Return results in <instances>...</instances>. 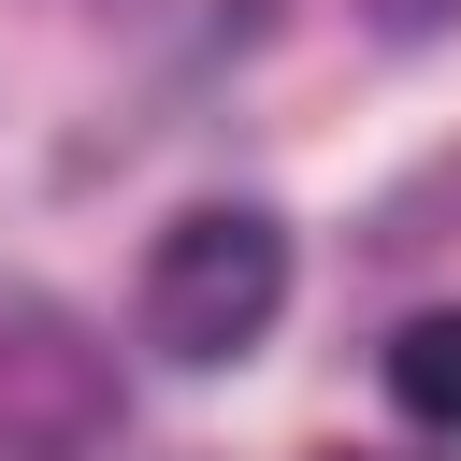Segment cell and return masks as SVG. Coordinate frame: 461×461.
Masks as SVG:
<instances>
[{
  "instance_id": "3957f363",
  "label": "cell",
  "mask_w": 461,
  "mask_h": 461,
  "mask_svg": "<svg viewBox=\"0 0 461 461\" xmlns=\"http://www.w3.org/2000/svg\"><path fill=\"white\" fill-rule=\"evenodd\" d=\"M389 403H403L418 432H461V303L389 331Z\"/></svg>"
},
{
  "instance_id": "277c9868",
  "label": "cell",
  "mask_w": 461,
  "mask_h": 461,
  "mask_svg": "<svg viewBox=\"0 0 461 461\" xmlns=\"http://www.w3.org/2000/svg\"><path fill=\"white\" fill-rule=\"evenodd\" d=\"M447 14H461V0H375V29H389V43H432Z\"/></svg>"
},
{
  "instance_id": "6da1fadb",
  "label": "cell",
  "mask_w": 461,
  "mask_h": 461,
  "mask_svg": "<svg viewBox=\"0 0 461 461\" xmlns=\"http://www.w3.org/2000/svg\"><path fill=\"white\" fill-rule=\"evenodd\" d=\"M288 303V230L259 202H202L144 245V346L158 360H245Z\"/></svg>"
},
{
  "instance_id": "7a4b0ae2",
  "label": "cell",
  "mask_w": 461,
  "mask_h": 461,
  "mask_svg": "<svg viewBox=\"0 0 461 461\" xmlns=\"http://www.w3.org/2000/svg\"><path fill=\"white\" fill-rule=\"evenodd\" d=\"M101 447H115V346L58 288L0 274V461H101Z\"/></svg>"
}]
</instances>
